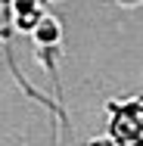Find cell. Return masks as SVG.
Wrapping results in <instances>:
<instances>
[{"label":"cell","mask_w":143,"mask_h":146,"mask_svg":"<svg viewBox=\"0 0 143 146\" xmlns=\"http://www.w3.org/2000/svg\"><path fill=\"white\" fill-rule=\"evenodd\" d=\"M41 16L44 13H41L37 0H13V25L19 31H31Z\"/></svg>","instance_id":"6da1fadb"},{"label":"cell","mask_w":143,"mask_h":146,"mask_svg":"<svg viewBox=\"0 0 143 146\" xmlns=\"http://www.w3.org/2000/svg\"><path fill=\"white\" fill-rule=\"evenodd\" d=\"M3 34H9V31H0V37H3Z\"/></svg>","instance_id":"277c9868"},{"label":"cell","mask_w":143,"mask_h":146,"mask_svg":"<svg viewBox=\"0 0 143 146\" xmlns=\"http://www.w3.org/2000/svg\"><path fill=\"white\" fill-rule=\"evenodd\" d=\"M118 3H121V6H137L140 0H118Z\"/></svg>","instance_id":"3957f363"},{"label":"cell","mask_w":143,"mask_h":146,"mask_svg":"<svg viewBox=\"0 0 143 146\" xmlns=\"http://www.w3.org/2000/svg\"><path fill=\"white\" fill-rule=\"evenodd\" d=\"M31 34H34V44H37V47L53 50V47L59 44V22L53 19V16H41L37 25L31 28Z\"/></svg>","instance_id":"7a4b0ae2"}]
</instances>
